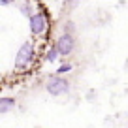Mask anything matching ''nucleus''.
<instances>
[{"label":"nucleus","instance_id":"nucleus-1","mask_svg":"<svg viewBox=\"0 0 128 128\" xmlns=\"http://www.w3.org/2000/svg\"><path fill=\"white\" fill-rule=\"evenodd\" d=\"M32 56H34V47H32V44H23L19 47V51H17L15 55V68H24V66H28L32 60Z\"/></svg>","mask_w":128,"mask_h":128},{"label":"nucleus","instance_id":"nucleus-2","mask_svg":"<svg viewBox=\"0 0 128 128\" xmlns=\"http://www.w3.org/2000/svg\"><path fill=\"white\" fill-rule=\"evenodd\" d=\"M47 90H49V94H53V96L66 94V92L70 90V83L64 79V77H60V76L51 77V79L47 81Z\"/></svg>","mask_w":128,"mask_h":128},{"label":"nucleus","instance_id":"nucleus-3","mask_svg":"<svg viewBox=\"0 0 128 128\" xmlns=\"http://www.w3.org/2000/svg\"><path fill=\"white\" fill-rule=\"evenodd\" d=\"M55 47L58 49V53H60V56H66V55H70V53L74 51V47H76V42H74V36L72 34H60V38L56 40V44H55Z\"/></svg>","mask_w":128,"mask_h":128},{"label":"nucleus","instance_id":"nucleus-4","mask_svg":"<svg viewBox=\"0 0 128 128\" xmlns=\"http://www.w3.org/2000/svg\"><path fill=\"white\" fill-rule=\"evenodd\" d=\"M28 24H30V32H32V34L40 36V34H44V32L47 30V17L42 15V13L32 15L30 21H28Z\"/></svg>","mask_w":128,"mask_h":128},{"label":"nucleus","instance_id":"nucleus-5","mask_svg":"<svg viewBox=\"0 0 128 128\" xmlns=\"http://www.w3.org/2000/svg\"><path fill=\"white\" fill-rule=\"evenodd\" d=\"M13 106H15V100H12V98H4V100H0V113H8Z\"/></svg>","mask_w":128,"mask_h":128},{"label":"nucleus","instance_id":"nucleus-6","mask_svg":"<svg viewBox=\"0 0 128 128\" xmlns=\"http://www.w3.org/2000/svg\"><path fill=\"white\" fill-rule=\"evenodd\" d=\"M58 55H60V53H58V49H56V47H53L51 51L47 53V60H51V62H53V60H56V58H58Z\"/></svg>","mask_w":128,"mask_h":128},{"label":"nucleus","instance_id":"nucleus-7","mask_svg":"<svg viewBox=\"0 0 128 128\" xmlns=\"http://www.w3.org/2000/svg\"><path fill=\"white\" fill-rule=\"evenodd\" d=\"M70 70H72V66H70V64H62V66L58 68V76H60V74H68Z\"/></svg>","mask_w":128,"mask_h":128},{"label":"nucleus","instance_id":"nucleus-8","mask_svg":"<svg viewBox=\"0 0 128 128\" xmlns=\"http://www.w3.org/2000/svg\"><path fill=\"white\" fill-rule=\"evenodd\" d=\"M21 12H23V13H24V15H28V17H32V15H30V13H32V8H30V6H28V4H24V6H23V10H21Z\"/></svg>","mask_w":128,"mask_h":128},{"label":"nucleus","instance_id":"nucleus-9","mask_svg":"<svg viewBox=\"0 0 128 128\" xmlns=\"http://www.w3.org/2000/svg\"><path fill=\"white\" fill-rule=\"evenodd\" d=\"M0 4H2V6H8V4H12V0H0Z\"/></svg>","mask_w":128,"mask_h":128}]
</instances>
